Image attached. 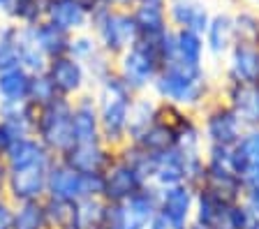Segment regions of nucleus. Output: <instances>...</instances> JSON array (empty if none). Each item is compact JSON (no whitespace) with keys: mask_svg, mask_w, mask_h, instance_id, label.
Wrapping results in <instances>:
<instances>
[{"mask_svg":"<svg viewBox=\"0 0 259 229\" xmlns=\"http://www.w3.org/2000/svg\"><path fill=\"white\" fill-rule=\"evenodd\" d=\"M3 160H5L10 171H19V169H28V167H51L56 155H51L42 146L37 136H23V139H16L12 144Z\"/></svg>","mask_w":259,"mask_h":229,"instance_id":"nucleus-18","label":"nucleus"},{"mask_svg":"<svg viewBox=\"0 0 259 229\" xmlns=\"http://www.w3.org/2000/svg\"><path fill=\"white\" fill-rule=\"evenodd\" d=\"M37 107L30 102H0V123H5L19 139L32 136Z\"/></svg>","mask_w":259,"mask_h":229,"instance_id":"nucleus-25","label":"nucleus"},{"mask_svg":"<svg viewBox=\"0 0 259 229\" xmlns=\"http://www.w3.org/2000/svg\"><path fill=\"white\" fill-rule=\"evenodd\" d=\"M197 116H199L201 134H204L206 146L232 148L234 144L241 139L243 130H245V127L241 125V120L236 118V114L227 107L225 100H222L220 95L208 100L206 107Z\"/></svg>","mask_w":259,"mask_h":229,"instance_id":"nucleus-8","label":"nucleus"},{"mask_svg":"<svg viewBox=\"0 0 259 229\" xmlns=\"http://www.w3.org/2000/svg\"><path fill=\"white\" fill-rule=\"evenodd\" d=\"M174 35H176V58L171 63H181L185 67H206L204 65V60H206L204 35L194 33V30H185V28L174 30Z\"/></svg>","mask_w":259,"mask_h":229,"instance_id":"nucleus-27","label":"nucleus"},{"mask_svg":"<svg viewBox=\"0 0 259 229\" xmlns=\"http://www.w3.org/2000/svg\"><path fill=\"white\" fill-rule=\"evenodd\" d=\"M157 44L137 39L127 51H123L116 58V74L127 83L135 95H144L153 90V83H155L157 74L162 70V58Z\"/></svg>","mask_w":259,"mask_h":229,"instance_id":"nucleus-4","label":"nucleus"},{"mask_svg":"<svg viewBox=\"0 0 259 229\" xmlns=\"http://www.w3.org/2000/svg\"><path fill=\"white\" fill-rule=\"evenodd\" d=\"M44 215H47L49 229H72V215H74V202H65L56 197H44Z\"/></svg>","mask_w":259,"mask_h":229,"instance_id":"nucleus-37","label":"nucleus"},{"mask_svg":"<svg viewBox=\"0 0 259 229\" xmlns=\"http://www.w3.org/2000/svg\"><path fill=\"white\" fill-rule=\"evenodd\" d=\"M109 7H116V10H130L132 12V7L137 5V0H107Z\"/></svg>","mask_w":259,"mask_h":229,"instance_id":"nucleus-48","label":"nucleus"},{"mask_svg":"<svg viewBox=\"0 0 259 229\" xmlns=\"http://www.w3.org/2000/svg\"><path fill=\"white\" fill-rule=\"evenodd\" d=\"M44 72H47V76L51 79L56 93H58L60 98L74 100V98H79V95H83L86 90H91V81H88L83 63L72 58L70 54L51 58Z\"/></svg>","mask_w":259,"mask_h":229,"instance_id":"nucleus-9","label":"nucleus"},{"mask_svg":"<svg viewBox=\"0 0 259 229\" xmlns=\"http://www.w3.org/2000/svg\"><path fill=\"white\" fill-rule=\"evenodd\" d=\"M12 211L14 204L7 197H0V229H12Z\"/></svg>","mask_w":259,"mask_h":229,"instance_id":"nucleus-45","label":"nucleus"},{"mask_svg":"<svg viewBox=\"0 0 259 229\" xmlns=\"http://www.w3.org/2000/svg\"><path fill=\"white\" fill-rule=\"evenodd\" d=\"M49 0H14L7 19L16 26H37L47 19Z\"/></svg>","mask_w":259,"mask_h":229,"instance_id":"nucleus-33","label":"nucleus"},{"mask_svg":"<svg viewBox=\"0 0 259 229\" xmlns=\"http://www.w3.org/2000/svg\"><path fill=\"white\" fill-rule=\"evenodd\" d=\"M83 67H86V74H88L91 86L95 88L97 83H102L109 74H113V72H116V60L100 49L95 56H91V58L83 63Z\"/></svg>","mask_w":259,"mask_h":229,"instance_id":"nucleus-38","label":"nucleus"},{"mask_svg":"<svg viewBox=\"0 0 259 229\" xmlns=\"http://www.w3.org/2000/svg\"><path fill=\"white\" fill-rule=\"evenodd\" d=\"M194 199H197V190L190 188L188 183H181V186L160 190V204H157V208H160L162 213L171 215L178 222L192 224Z\"/></svg>","mask_w":259,"mask_h":229,"instance_id":"nucleus-21","label":"nucleus"},{"mask_svg":"<svg viewBox=\"0 0 259 229\" xmlns=\"http://www.w3.org/2000/svg\"><path fill=\"white\" fill-rule=\"evenodd\" d=\"M206 54L213 58H225L229 49L236 42V30H234V14L229 12H215L210 17V23L204 33Z\"/></svg>","mask_w":259,"mask_h":229,"instance_id":"nucleus-20","label":"nucleus"},{"mask_svg":"<svg viewBox=\"0 0 259 229\" xmlns=\"http://www.w3.org/2000/svg\"><path fill=\"white\" fill-rule=\"evenodd\" d=\"M132 144L141 146L144 151L153 153V155H160V153H164V151L176 146V136H174L171 123H169L167 118H162V114H160V118H157L144 134L137 136Z\"/></svg>","mask_w":259,"mask_h":229,"instance_id":"nucleus-28","label":"nucleus"},{"mask_svg":"<svg viewBox=\"0 0 259 229\" xmlns=\"http://www.w3.org/2000/svg\"><path fill=\"white\" fill-rule=\"evenodd\" d=\"M151 183L157 188V190H164V188H174V186L185 183L183 153L178 151L176 146L157 155V167H155V174H153Z\"/></svg>","mask_w":259,"mask_h":229,"instance_id":"nucleus-26","label":"nucleus"},{"mask_svg":"<svg viewBox=\"0 0 259 229\" xmlns=\"http://www.w3.org/2000/svg\"><path fill=\"white\" fill-rule=\"evenodd\" d=\"M100 229H109V227H100Z\"/></svg>","mask_w":259,"mask_h":229,"instance_id":"nucleus-54","label":"nucleus"},{"mask_svg":"<svg viewBox=\"0 0 259 229\" xmlns=\"http://www.w3.org/2000/svg\"><path fill=\"white\" fill-rule=\"evenodd\" d=\"M190 224H183L178 222V220H174L171 215H167V213H162L160 208L155 211V215H153L151 224H148V229H188Z\"/></svg>","mask_w":259,"mask_h":229,"instance_id":"nucleus-42","label":"nucleus"},{"mask_svg":"<svg viewBox=\"0 0 259 229\" xmlns=\"http://www.w3.org/2000/svg\"><path fill=\"white\" fill-rule=\"evenodd\" d=\"M12 229H49L42 202L14 204L12 211Z\"/></svg>","mask_w":259,"mask_h":229,"instance_id":"nucleus-35","label":"nucleus"},{"mask_svg":"<svg viewBox=\"0 0 259 229\" xmlns=\"http://www.w3.org/2000/svg\"><path fill=\"white\" fill-rule=\"evenodd\" d=\"M116 155H118L123 162H127L130 167H135V169L151 183L153 174H155V167H157V155L144 151L141 146H137V144H132V142H125L120 148H116Z\"/></svg>","mask_w":259,"mask_h":229,"instance_id":"nucleus-32","label":"nucleus"},{"mask_svg":"<svg viewBox=\"0 0 259 229\" xmlns=\"http://www.w3.org/2000/svg\"><path fill=\"white\" fill-rule=\"evenodd\" d=\"M16 139H19V136H16L14 132L5 125V123H0V158H5V153L10 151V146L16 142ZM21 139H23V136H21Z\"/></svg>","mask_w":259,"mask_h":229,"instance_id":"nucleus-44","label":"nucleus"},{"mask_svg":"<svg viewBox=\"0 0 259 229\" xmlns=\"http://www.w3.org/2000/svg\"><path fill=\"white\" fill-rule=\"evenodd\" d=\"M210 17L213 14L201 0H167V19L174 30L185 28V30L204 35L210 23Z\"/></svg>","mask_w":259,"mask_h":229,"instance_id":"nucleus-17","label":"nucleus"},{"mask_svg":"<svg viewBox=\"0 0 259 229\" xmlns=\"http://www.w3.org/2000/svg\"><path fill=\"white\" fill-rule=\"evenodd\" d=\"M148 186V180L135 169L130 167L127 162L116 155V160L111 162L107 171H104V192H102V199L109 204H118L125 202L130 197H135L137 192H141L144 188Z\"/></svg>","mask_w":259,"mask_h":229,"instance_id":"nucleus-11","label":"nucleus"},{"mask_svg":"<svg viewBox=\"0 0 259 229\" xmlns=\"http://www.w3.org/2000/svg\"><path fill=\"white\" fill-rule=\"evenodd\" d=\"M234 30L236 39L259 42V14L254 10H238L234 14Z\"/></svg>","mask_w":259,"mask_h":229,"instance_id":"nucleus-40","label":"nucleus"},{"mask_svg":"<svg viewBox=\"0 0 259 229\" xmlns=\"http://www.w3.org/2000/svg\"><path fill=\"white\" fill-rule=\"evenodd\" d=\"M257 14H259V10H257Z\"/></svg>","mask_w":259,"mask_h":229,"instance_id":"nucleus-55","label":"nucleus"},{"mask_svg":"<svg viewBox=\"0 0 259 229\" xmlns=\"http://www.w3.org/2000/svg\"><path fill=\"white\" fill-rule=\"evenodd\" d=\"M234 204L215 197L206 188H199L197 199H194L192 222L204 229H236V224H234Z\"/></svg>","mask_w":259,"mask_h":229,"instance_id":"nucleus-12","label":"nucleus"},{"mask_svg":"<svg viewBox=\"0 0 259 229\" xmlns=\"http://www.w3.org/2000/svg\"><path fill=\"white\" fill-rule=\"evenodd\" d=\"M160 118V100L153 93L137 95L130 109V125H127V142H135L148 127Z\"/></svg>","mask_w":259,"mask_h":229,"instance_id":"nucleus-24","label":"nucleus"},{"mask_svg":"<svg viewBox=\"0 0 259 229\" xmlns=\"http://www.w3.org/2000/svg\"><path fill=\"white\" fill-rule=\"evenodd\" d=\"M245 3H259V0H245Z\"/></svg>","mask_w":259,"mask_h":229,"instance_id":"nucleus-53","label":"nucleus"},{"mask_svg":"<svg viewBox=\"0 0 259 229\" xmlns=\"http://www.w3.org/2000/svg\"><path fill=\"white\" fill-rule=\"evenodd\" d=\"M16 49H19V63L23 70H28L30 74H39L47 70L49 58L37 49V44L32 42L30 30L26 26H19V37H16Z\"/></svg>","mask_w":259,"mask_h":229,"instance_id":"nucleus-31","label":"nucleus"},{"mask_svg":"<svg viewBox=\"0 0 259 229\" xmlns=\"http://www.w3.org/2000/svg\"><path fill=\"white\" fill-rule=\"evenodd\" d=\"M58 98V93H56L54 83H51V79L47 76V72H39V74H32L30 76V88H28V102L35 104V107H44V104H49L51 100Z\"/></svg>","mask_w":259,"mask_h":229,"instance_id":"nucleus-39","label":"nucleus"},{"mask_svg":"<svg viewBox=\"0 0 259 229\" xmlns=\"http://www.w3.org/2000/svg\"><path fill=\"white\" fill-rule=\"evenodd\" d=\"M88 14L76 0H49L47 7V21L58 26L60 30L70 35L88 30Z\"/></svg>","mask_w":259,"mask_h":229,"instance_id":"nucleus-22","label":"nucleus"},{"mask_svg":"<svg viewBox=\"0 0 259 229\" xmlns=\"http://www.w3.org/2000/svg\"><path fill=\"white\" fill-rule=\"evenodd\" d=\"M250 229H259V220H257V218H254V222L250 224Z\"/></svg>","mask_w":259,"mask_h":229,"instance_id":"nucleus-51","label":"nucleus"},{"mask_svg":"<svg viewBox=\"0 0 259 229\" xmlns=\"http://www.w3.org/2000/svg\"><path fill=\"white\" fill-rule=\"evenodd\" d=\"M151 93L162 102L199 114L206 102L218 95V90L206 67H185L181 63H167L162 65Z\"/></svg>","mask_w":259,"mask_h":229,"instance_id":"nucleus-1","label":"nucleus"},{"mask_svg":"<svg viewBox=\"0 0 259 229\" xmlns=\"http://www.w3.org/2000/svg\"><path fill=\"white\" fill-rule=\"evenodd\" d=\"M30 72L23 67L0 72V102H28Z\"/></svg>","mask_w":259,"mask_h":229,"instance_id":"nucleus-30","label":"nucleus"},{"mask_svg":"<svg viewBox=\"0 0 259 229\" xmlns=\"http://www.w3.org/2000/svg\"><path fill=\"white\" fill-rule=\"evenodd\" d=\"M16 37H19V26L16 23L7 21L0 26V72L12 70V67H21Z\"/></svg>","mask_w":259,"mask_h":229,"instance_id":"nucleus-36","label":"nucleus"},{"mask_svg":"<svg viewBox=\"0 0 259 229\" xmlns=\"http://www.w3.org/2000/svg\"><path fill=\"white\" fill-rule=\"evenodd\" d=\"M241 202H243V206L252 213V218L259 220V186L257 188H248V190L243 192Z\"/></svg>","mask_w":259,"mask_h":229,"instance_id":"nucleus-43","label":"nucleus"},{"mask_svg":"<svg viewBox=\"0 0 259 229\" xmlns=\"http://www.w3.org/2000/svg\"><path fill=\"white\" fill-rule=\"evenodd\" d=\"M250 162H259V127L243 130L241 139L232 146V169L236 174Z\"/></svg>","mask_w":259,"mask_h":229,"instance_id":"nucleus-34","label":"nucleus"},{"mask_svg":"<svg viewBox=\"0 0 259 229\" xmlns=\"http://www.w3.org/2000/svg\"><path fill=\"white\" fill-rule=\"evenodd\" d=\"M160 204V190L153 183L137 192L135 197H130L125 202L109 204L107 202V218H104V227L109 229H148L153 215Z\"/></svg>","mask_w":259,"mask_h":229,"instance_id":"nucleus-7","label":"nucleus"},{"mask_svg":"<svg viewBox=\"0 0 259 229\" xmlns=\"http://www.w3.org/2000/svg\"><path fill=\"white\" fill-rule=\"evenodd\" d=\"M12 3H14V0H0V14H5V17H7V12H10Z\"/></svg>","mask_w":259,"mask_h":229,"instance_id":"nucleus-49","label":"nucleus"},{"mask_svg":"<svg viewBox=\"0 0 259 229\" xmlns=\"http://www.w3.org/2000/svg\"><path fill=\"white\" fill-rule=\"evenodd\" d=\"M225 60L227 81L259 83V42L236 39L229 54L225 56Z\"/></svg>","mask_w":259,"mask_h":229,"instance_id":"nucleus-14","label":"nucleus"},{"mask_svg":"<svg viewBox=\"0 0 259 229\" xmlns=\"http://www.w3.org/2000/svg\"><path fill=\"white\" fill-rule=\"evenodd\" d=\"M107 218V202L102 197H86L74 202L72 229H100Z\"/></svg>","mask_w":259,"mask_h":229,"instance_id":"nucleus-29","label":"nucleus"},{"mask_svg":"<svg viewBox=\"0 0 259 229\" xmlns=\"http://www.w3.org/2000/svg\"><path fill=\"white\" fill-rule=\"evenodd\" d=\"M218 95L225 104L236 114L245 130L259 127V83H243V81H222Z\"/></svg>","mask_w":259,"mask_h":229,"instance_id":"nucleus-10","label":"nucleus"},{"mask_svg":"<svg viewBox=\"0 0 259 229\" xmlns=\"http://www.w3.org/2000/svg\"><path fill=\"white\" fill-rule=\"evenodd\" d=\"M188 229H204V227H199V224H194V222H192V224H190Z\"/></svg>","mask_w":259,"mask_h":229,"instance_id":"nucleus-52","label":"nucleus"},{"mask_svg":"<svg viewBox=\"0 0 259 229\" xmlns=\"http://www.w3.org/2000/svg\"><path fill=\"white\" fill-rule=\"evenodd\" d=\"M97 98V114H100V134L102 142L111 148H120L127 142L130 109L137 95L116 72L109 74L102 83L93 88Z\"/></svg>","mask_w":259,"mask_h":229,"instance_id":"nucleus-2","label":"nucleus"},{"mask_svg":"<svg viewBox=\"0 0 259 229\" xmlns=\"http://www.w3.org/2000/svg\"><path fill=\"white\" fill-rule=\"evenodd\" d=\"M26 28L30 30L32 42L37 44V49L42 51L49 60L58 58V56H65L70 51L72 35L60 30V28L54 26V23H49L47 19H44L42 23H37V26H26Z\"/></svg>","mask_w":259,"mask_h":229,"instance_id":"nucleus-23","label":"nucleus"},{"mask_svg":"<svg viewBox=\"0 0 259 229\" xmlns=\"http://www.w3.org/2000/svg\"><path fill=\"white\" fill-rule=\"evenodd\" d=\"M47 176L49 167H28V169L10 171L5 197L12 204L42 202L47 197Z\"/></svg>","mask_w":259,"mask_h":229,"instance_id":"nucleus-13","label":"nucleus"},{"mask_svg":"<svg viewBox=\"0 0 259 229\" xmlns=\"http://www.w3.org/2000/svg\"><path fill=\"white\" fill-rule=\"evenodd\" d=\"M132 19L137 23V33L144 42H160L164 35L171 30L167 19V5H135L132 7Z\"/></svg>","mask_w":259,"mask_h":229,"instance_id":"nucleus-19","label":"nucleus"},{"mask_svg":"<svg viewBox=\"0 0 259 229\" xmlns=\"http://www.w3.org/2000/svg\"><path fill=\"white\" fill-rule=\"evenodd\" d=\"M104 174H79L63 158H56L49 167L47 176V197L79 202L86 197H102Z\"/></svg>","mask_w":259,"mask_h":229,"instance_id":"nucleus-6","label":"nucleus"},{"mask_svg":"<svg viewBox=\"0 0 259 229\" xmlns=\"http://www.w3.org/2000/svg\"><path fill=\"white\" fill-rule=\"evenodd\" d=\"M63 160L79 174H104L116 160V148L107 146L104 142L74 144L63 155Z\"/></svg>","mask_w":259,"mask_h":229,"instance_id":"nucleus-15","label":"nucleus"},{"mask_svg":"<svg viewBox=\"0 0 259 229\" xmlns=\"http://www.w3.org/2000/svg\"><path fill=\"white\" fill-rule=\"evenodd\" d=\"M7 176H10V169H7L5 160L0 158V197H5V190H7Z\"/></svg>","mask_w":259,"mask_h":229,"instance_id":"nucleus-46","label":"nucleus"},{"mask_svg":"<svg viewBox=\"0 0 259 229\" xmlns=\"http://www.w3.org/2000/svg\"><path fill=\"white\" fill-rule=\"evenodd\" d=\"M97 51H100V44H97L95 35L93 33H76L72 35V42H70V51L67 54L72 56V58H76L79 63H86L91 56H95Z\"/></svg>","mask_w":259,"mask_h":229,"instance_id":"nucleus-41","label":"nucleus"},{"mask_svg":"<svg viewBox=\"0 0 259 229\" xmlns=\"http://www.w3.org/2000/svg\"><path fill=\"white\" fill-rule=\"evenodd\" d=\"M167 5V0H137V5Z\"/></svg>","mask_w":259,"mask_h":229,"instance_id":"nucleus-50","label":"nucleus"},{"mask_svg":"<svg viewBox=\"0 0 259 229\" xmlns=\"http://www.w3.org/2000/svg\"><path fill=\"white\" fill-rule=\"evenodd\" d=\"M32 136H37L42 146L51 155L63 158L65 153L74 146V134H72V100L56 98L49 104L37 109L35 118V130Z\"/></svg>","mask_w":259,"mask_h":229,"instance_id":"nucleus-5","label":"nucleus"},{"mask_svg":"<svg viewBox=\"0 0 259 229\" xmlns=\"http://www.w3.org/2000/svg\"><path fill=\"white\" fill-rule=\"evenodd\" d=\"M72 134H74V144L102 142L97 98L93 90H86L83 95L72 100Z\"/></svg>","mask_w":259,"mask_h":229,"instance_id":"nucleus-16","label":"nucleus"},{"mask_svg":"<svg viewBox=\"0 0 259 229\" xmlns=\"http://www.w3.org/2000/svg\"><path fill=\"white\" fill-rule=\"evenodd\" d=\"M76 3H79L81 7H83V10L88 12V14H91V12H95L97 7H102V5H107V0H76Z\"/></svg>","mask_w":259,"mask_h":229,"instance_id":"nucleus-47","label":"nucleus"},{"mask_svg":"<svg viewBox=\"0 0 259 229\" xmlns=\"http://www.w3.org/2000/svg\"><path fill=\"white\" fill-rule=\"evenodd\" d=\"M88 30L95 35L100 49L111 56L113 60L139 39L132 12L116 10V7H109V5H102V7H97L95 12H91Z\"/></svg>","mask_w":259,"mask_h":229,"instance_id":"nucleus-3","label":"nucleus"}]
</instances>
